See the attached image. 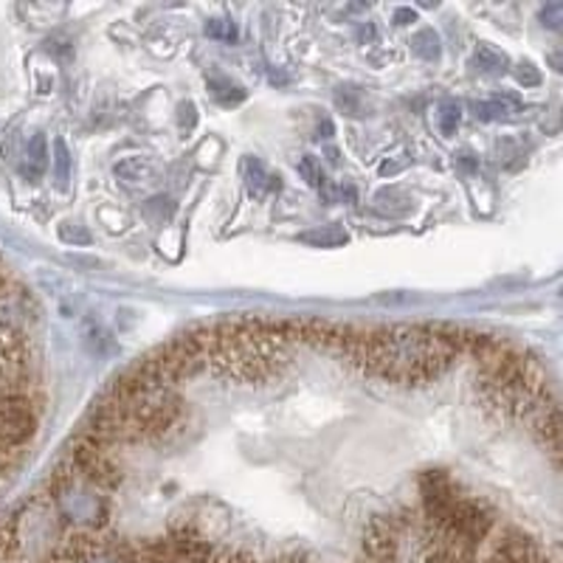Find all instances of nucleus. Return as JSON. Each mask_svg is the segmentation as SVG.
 <instances>
[{
    "label": "nucleus",
    "instance_id": "obj_11",
    "mask_svg": "<svg viewBox=\"0 0 563 563\" xmlns=\"http://www.w3.org/2000/svg\"><path fill=\"white\" fill-rule=\"evenodd\" d=\"M29 164H32V175H43L48 167V144H45L43 133L29 141Z\"/></svg>",
    "mask_w": 563,
    "mask_h": 563
},
{
    "label": "nucleus",
    "instance_id": "obj_12",
    "mask_svg": "<svg viewBox=\"0 0 563 563\" xmlns=\"http://www.w3.org/2000/svg\"><path fill=\"white\" fill-rule=\"evenodd\" d=\"M54 169H57L59 189H68V180H70V153H68V147H65L63 139L54 141Z\"/></svg>",
    "mask_w": 563,
    "mask_h": 563
},
{
    "label": "nucleus",
    "instance_id": "obj_5",
    "mask_svg": "<svg viewBox=\"0 0 563 563\" xmlns=\"http://www.w3.org/2000/svg\"><path fill=\"white\" fill-rule=\"evenodd\" d=\"M299 240L308 245H319V249H335V245H344L350 240V234H346V229L341 223H327L321 229L301 231Z\"/></svg>",
    "mask_w": 563,
    "mask_h": 563
},
{
    "label": "nucleus",
    "instance_id": "obj_15",
    "mask_svg": "<svg viewBox=\"0 0 563 563\" xmlns=\"http://www.w3.org/2000/svg\"><path fill=\"white\" fill-rule=\"evenodd\" d=\"M299 173H301V178L308 180L310 186H316V189L327 186L324 169L319 167V158H313V155H305V158L299 161Z\"/></svg>",
    "mask_w": 563,
    "mask_h": 563
},
{
    "label": "nucleus",
    "instance_id": "obj_19",
    "mask_svg": "<svg viewBox=\"0 0 563 563\" xmlns=\"http://www.w3.org/2000/svg\"><path fill=\"white\" fill-rule=\"evenodd\" d=\"M538 18H541V23H544L547 29L561 32V3H547V7L538 12Z\"/></svg>",
    "mask_w": 563,
    "mask_h": 563
},
{
    "label": "nucleus",
    "instance_id": "obj_7",
    "mask_svg": "<svg viewBox=\"0 0 563 563\" xmlns=\"http://www.w3.org/2000/svg\"><path fill=\"white\" fill-rule=\"evenodd\" d=\"M209 88H211V97H214V102L225 104V108H231V104H240L245 99L243 85L231 82L229 77H209Z\"/></svg>",
    "mask_w": 563,
    "mask_h": 563
},
{
    "label": "nucleus",
    "instance_id": "obj_8",
    "mask_svg": "<svg viewBox=\"0 0 563 563\" xmlns=\"http://www.w3.org/2000/svg\"><path fill=\"white\" fill-rule=\"evenodd\" d=\"M411 52L420 59H426V63H437L442 54L440 34H437L434 29H426V32L415 34V37H411Z\"/></svg>",
    "mask_w": 563,
    "mask_h": 563
},
{
    "label": "nucleus",
    "instance_id": "obj_18",
    "mask_svg": "<svg viewBox=\"0 0 563 563\" xmlns=\"http://www.w3.org/2000/svg\"><path fill=\"white\" fill-rule=\"evenodd\" d=\"M516 79H519L521 88H538V85H541V70H538L532 63H519V68H516Z\"/></svg>",
    "mask_w": 563,
    "mask_h": 563
},
{
    "label": "nucleus",
    "instance_id": "obj_13",
    "mask_svg": "<svg viewBox=\"0 0 563 563\" xmlns=\"http://www.w3.org/2000/svg\"><path fill=\"white\" fill-rule=\"evenodd\" d=\"M150 164L144 158H128V161H119L115 164V175L124 180H144L150 178Z\"/></svg>",
    "mask_w": 563,
    "mask_h": 563
},
{
    "label": "nucleus",
    "instance_id": "obj_20",
    "mask_svg": "<svg viewBox=\"0 0 563 563\" xmlns=\"http://www.w3.org/2000/svg\"><path fill=\"white\" fill-rule=\"evenodd\" d=\"M45 48H48L57 59H63V63H68V59L74 57V45L68 43V37H52Z\"/></svg>",
    "mask_w": 563,
    "mask_h": 563
},
{
    "label": "nucleus",
    "instance_id": "obj_22",
    "mask_svg": "<svg viewBox=\"0 0 563 563\" xmlns=\"http://www.w3.org/2000/svg\"><path fill=\"white\" fill-rule=\"evenodd\" d=\"M180 113H186V124H184V130H192V128H195V122H198V113H195L192 104H189V102L180 104ZM180 122H184V115H180Z\"/></svg>",
    "mask_w": 563,
    "mask_h": 563
},
{
    "label": "nucleus",
    "instance_id": "obj_9",
    "mask_svg": "<svg viewBox=\"0 0 563 563\" xmlns=\"http://www.w3.org/2000/svg\"><path fill=\"white\" fill-rule=\"evenodd\" d=\"M206 37L218 40V43H238L240 29L238 23L229 18H211L206 20Z\"/></svg>",
    "mask_w": 563,
    "mask_h": 563
},
{
    "label": "nucleus",
    "instance_id": "obj_2",
    "mask_svg": "<svg viewBox=\"0 0 563 563\" xmlns=\"http://www.w3.org/2000/svg\"><path fill=\"white\" fill-rule=\"evenodd\" d=\"M70 467L102 487H115L119 485V479H122L119 465L110 460L108 449L90 440V437H82V440L74 445V451H70Z\"/></svg>",
    "mask_w": 563,
    "mask_h": 563
},
{
    "label": "nucleus",
    "instance_id": "obj_10",
    "mask_svg": "<svg viewBox=\"0 0 563 563\" xmlns=\"http://www.w3.org/2000/svg\"><path fill=\"white\" fill-rule=\"evenodd\" d=\"M335 104H339L341 113L346 115H358L364 113V93L358 88H352V85H341L335 90Z\"/></svg>",
    "mask_w": 563,
    "mask_h": 563
},
{
    "label": "nucleus",
    "instance_id": "obj_6",
    "mask_svg": "<svg viewBox=\"0 0 563 563\" xmlns=\"http://www.w3.org/2000/svg\"><path fill=\"white\" fill-rule=\"evenodd\" d=\"M474 68L482 70V74H490V77H501L507 70V57L505 52H499V48H493V45L482 43L476 45V52H474Z\"/></svg>",
    "mask_w": 563,
    "mask_h": 563
},
{
    "label": "nucleus",
    "instance_id": "obj_4",
    "mask_svg": "<svg viewBox=\"0 0 563 563\" xmlns=\"http://www.w3.org/2000/svg\"><path fill=\"white\" fill-rule=\"evenodd\" d=\"M243 169H245V186H249V192L254 195V198H263V195L279 189V180H276V175L265 173L263 161L245 158Z\"/></svg>",
    "mask_w": 563,
    "mask_h": 563
},
{
    "label": "nucleus",
    "instance_id": "obj_16",
    "mask_svg": "<svg viewBox=\"0 0 563 563\" xmlns=\"http://www.w3.org/2000/svg\"><path fill=\"white\" fill-rule=\"evenodd\" d=\"M507 104L501 99H490V102H479L476 104V115H479L482 122H496V119H507Z\"/></svg>",
    "mask_w": 563,
    "mask_h": 563
},
{
    "label": "nucleus",
    "instance_id": "obj_21",
    "mask_svg": "<svg viewBox=\"0 0 563 563\" xmlns=\"http://www.w3.org/2000/svg\"><path fill=\"white\" fill-rule=\"evenodd\" d=\"M415 20H417L415 9H397L395 12V26H409V23H415Z\"/></svg>",
    "mask_w": 563,
    "mask_h": 563
},
{
    "label": "nucleus",
    "instance_id": "obj_1",
    "mask_svg": "<svg viewBox=\"0 0 563 563\" xmlns=\"http://www.w3.org/2000/svg\"><path fill=\"white\" fill-rule=\"evenodd\" d=\"M37 431V411L23 391H0V451L23 449Z\"/></svg>",
    "mask_w": 563,
    "mask_h": 563
},
{
    "label": "nucleus",
    "instance_id": "obj_23",
    "mask_svg": "<svg viewBox=\"0 0 563 563\" xmlns=\"http://www.w3.org/2000/svg\"><path fill=\"white\" fill-rule=\"evenodd\" d=\"M552 68H555V70H561V57H558V54H552Z\"/></svg>",
    "mask_w": 563,
    "mask_h": 563
},
{
    "label": "nucleus",
    "instance_id": "obj_3",
    "mask_svg": "<svg viewBox=\"0 0 563 563\" xmlns=\"http://www.w3.org/2000/svg\"><path fill=\"white\" fill-rule=\"evenodd\" d=\"M420 490H422V507H426L429 521L434 527H442V521L449 519V512L454 510V505L460 501L451 476L445 474V471H429V474H422Z\"/></svg>",
    "mask_w": 563,
    "mask_h": 563
},
{
    "label": "nucleus",
    "instance_id": "obj_17",
    "mask_svg": "<svg viewBox=\"0 0 563 563\" xmlns=\"http://www.w3.org/2000/svg\"><path fill=\"white\" fill-rule=\"evenodd\" d=\"M59 238L70 245H90V231L82 229V225H59Z\"/></svg>",
    "mask_w": 563,
    "mask_h": 563
},
{
    "label": "nucleus",
    "instance_id": "obj_14",
    "mask_svg": "<svg viewBox=\"0 0 563 563\" xmlns=\"http://www.w3.org/2000/svg\"><path fill=\"white\" fill-rule=\"evenodd\" d=\"M462 119V110L456 102H442L440 104V113H437V124H440V130L445 135H451L456 130V124H460Z\"/></svg>",
    "mask_w": 563,
    "mask_h": 563
}]
</instances>
